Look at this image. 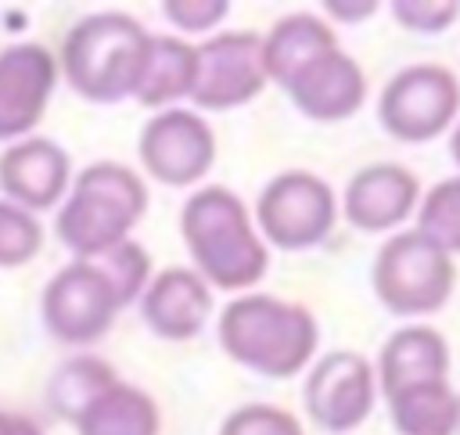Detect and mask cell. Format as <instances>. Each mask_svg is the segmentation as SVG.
<instances>
[{
	"instance_id": "6da1fadb",
	"label": "cell",
	"mask_w": 460,
	"mask_h": 435,
	"mask_svg": "<svg viewBox=\"0 0 460 435\" xmlns=\"http://www.w3.org/2000/svg\"><path fill=\"white\" fill-rule=\"evenodd\" d=\"M180 237L194 259V273L219 291H248L266 277L270 252L244 201L219 187H198L180 212Z\"/></svg>"
},
{
	"instance_id": "7a4b0ae2",
	"label": "cell",
	"mask_w": 460,
	"mask_h": 435,
	"mask_svg": "<svg viewBox=\"0 0 460 435\" xmlns=\"http://www.w3.org/2000/svg\"><path fill=\"white\" fill-rule=\"evenodd\" d=\"M219 345L223 352L273 381L295 377L305 370L320 345L316 316L277 295H241L230 298L219 313Z\"/></svg>"
},
{
	"instance_id": "3957f363",
	"label": "cell",
	"mask_w": 460,
	"mask_h": 435,
	"mask_svg": "<svg viewBox=\"0 0 460 435\" xmlns=\"http://www.w3.org/2000/svg\"><path fill=\"white\" fill-rule=\"evenodd\" d=\"M147 212V183L122 162H90L58 205V241L75 259H97L129 241Z\"/></svg>"
},
{
	"instance_id": "277c9868",
	"label": "cell",
	"mask_w": 460,
	"mask_h": 435,
	"mask_svg": "<svg viewBox=\"0 0 460 435\" xmlns=\"http://www.w3.org/2000/svg\"><path fill=\"white\" fill-rule=\"evenodd\" d=\"M147 40L151 32H144V25L133 14L122 11L86 14L65 32L58 72L83 101L119 104L137 90Z\"/></svg>"
},
{
	"instance_id": "5b68a950",
	"label": "cell",
	"mask_w": 460,
	"mask_h": 435,
	"mask_svg": "<svg viewBox=\"0 0 460 435\" xmlns=\"http://www.w3.org/2000/svg\"><path fill=\"white\" fill-rule=\"evenodd\" d=\"M370 284L388 313L428 316V313H438L453 295L456 266H453V255L431 244L424 234L399 230L377 248Z\"/></svg>"
},
{
	"instance_id": "8992f818",
	"label": "cell",
	"mask_w": 460,
	"mask_h": 435,
	"mask_svg": "<svg viewBox=\"0 0 460 435\" xmlns=\"http://www.w3.org/2000/svg\"><path fill=\"white\" fill-rule=\"evenodd\" d=\"M252 223L259 226L262 244L270 241L284 252H305L331 237L338 223V198L323 176L288 169L262 187Z\"/></svg>"
},
{
	"instance_id": "52a82bcc",
	"label": "cell",
	"mask_w": 460,
	"mask_h": 435,
	"mask_svg": "<svg viewBox=\"0 0 460 435\" xmlns=\"http://www.w3.org/2000/svg\"><path fill=\"white\" fill-rule=\"evenodd\" d=\"M460 115V79L446 65H410L395 72L377 101V119L388 137L424 144L446 133Z\"/></svg>"
},
{
	"instance_id": "ba28073f",
	"label": "cell",
	"mask_w": 460,
	"mask_h": 435,
	"mask_svg": "<svg viewBox=\"0 0 460 435\" xmlns=\"http://www.w3.org/2000/svg\"><path fill=\"white\" fill-rule=\"evenodd\" d=\"M119 313L122 306L108 277L90 259H72L68 266H61L40 295L43 327L65 345H90L104 338Z\"/></svg>"
},
{
	"instance_id": "9c48e42d",
	"label": "cell",
	"mask_w": 460,
	"mask_h": 435,
	"mask_svg": "<svg viewBox=\"0 0 460 435\" xmlns=\"http://www.w3.org/2000/svg\"><path fill=\"white\" fill-rule=\"evenodd\" d=\"M266 86L262 36L252 29L216 32L194 43V90L190 101L201 111H230L255 101Z\"/></svg>"
},
{
	"instance_id": "30bf717a",
	"label": "cell",
	"mask_w": 460,
	"mask_h": 435,
	"mask_svg": "<svg viewBox=\"0 0 460 435\" xmlns=\"http://www.w3.org/2000/svg\"><path fill=\"white\" fill-rule=\"evenodd\" d=\"M374 395H377L374 363L349 349H334L320 356L309 367L302 388L309 421L327 435H345L359 428L374 410Z\"/></svg>"
},
{
	"instance_id": "8fae6325",
	"label": "cell",
	"mask_w": 460,
	"mask_h": 435,
	"mask_svg": "<svg viewBox=\"0 0 460 435\" xmlns=\"http://www.w3.org/2000/svg\"><path fill=\"white\" fill-rule=\"evenodd\" d=\"M137 155L151 180L165 187H190L201 183L216 162V133L198 111L165 108L144 122Z\"/></svg>"
},
{
	"instance_id": "7c38bea8",
	"label": "cell",
	"mask_w": 460,
	"mask_h": 435,
	"mask_svg": "<svg viewBox=\"0 0 460 435\" xmlns=\"http://www.w3.org/2000/svg\"><path fill=\"white\" fill-rule=\"evenodd\" d=\"M58 86V58L43 43H11L0 50V140H25L47 115Z\"/></svg>"
},
{
	"instance_id": "4fadbf2b",
	"label": "cell",
	"mask_w": 460,
	"mask_h": 435,
	"mask_svg": "<svg viewBox=\"0 0 460 435\" xmlns=\"http://www.w3.org/2000/svg\"><path fill=\"white\" fill-rule=\"evenodd\" d=\"M280 90L291 104L313 122H341L352 119L367 101V75L341 47H327L298 65Z\"/></svg>"
},
{
	"instance_id": "5bb4252c",
	"label": "cell",
	"mask_w": 460,
	"mask_h": 435,
	"mask_svg": "<svg viewBox=\"0 0 460 435\" xmlns=\"http://www.w3.org/2000/svg\"><path fill=\"white\" fill-rule=\"evenodd\" d=\"M72 183L68 151L50 137H25L4 147L0 155V191L4 201L25 212H47L61 205Z\"/></svg>"
},
{
	"instance_id": "9a60e30c",
	"label": "cell",
	"mask_w": 460,
	"mask_h": 435,
	"mask_svg": "<svg viewBox=\"0 0 460 435\" xmlns=\"http://www.w3.org/2000/svg\"><path fill=\"white\" fill-rule=\"evenodd\" d=\"M417 201H420V183L410 169H402L399 162H374L349 180L341 212L356 230L385 234L395 230L406 216H413Z\"/></svg>"
},
{
	"instance_id": "2e32d148",
	"label": "cell",
	"mask_w": 460,
	"mask_h": 435,
	"mask_svg": "<svg viewBox=\"0 0 460 435\" xmlns=\"http://www.w3.org/2000/svg\"><path fill=\"white\" fill-rule=\"evenodd\" d=\"M140 302V316L151 334L165 342H190L212 316V288L187 266L151 273Z\"/></svg>"
},
{
	"instance_id": "e0dca14e",
	"label": "cell",
	"mask_w": 460,
	"mask_h": 435,
	"mask_svg": "<svg viewBox=\"0 0 460 435\" xmlns=\"http://www.w3.org/2000/svg\"><path fill=\"white\" fill-rule=\"evenodd\" d=\"M374 377L385 395L420 381H449V345L435 327H424V324L399 327L381 345Z\"/></svg>"
},
{
	"instance_id": "ac0fdd59",
	"label": "cell",
	"mask_w": 460,
	"mask_h": 435,
	"mask_svg": "<svg viewBox=\"0 0 460 435\" xmlns=\"http://www.w3.org/2000/svg\"><path fill=\"white\" fill-rule=\"evenodd\" d=\"M72 424L79 435H158L162 413L144 388L115 381L93 395Z\"/></svg>"
},
{
	"instance_id": "d6986e66",
	"label": "cell",
	"mask_w": 460,
	"mask_h": 435,
	"mask_svg": "<svg viewBox=\"0 0 460 435\" xmlns=\"http://www.w3.org/2000/svg\"><path fill=\"white\" fill-rule=\"evenodd\" d=\"M194 90V43L180 36H151L133 97L147 108H172Z\"/></svg>"
},
{
	"instance_id": "ffe728a7",
	"label": "cell",
	"mask_w": 460,
	"mask_h": 435,
	"mask_svg": "<svg viewBox=\"0 0 460 435\" xmlns=\"http://www.w3.org/2000/svg\"><path fill=\"white\" fill-rule=\"evenodd\" d=\"M327 47H338V36L334 29L309 14V11H295L288 18H280L266 36H262V72H266V83H284L298 65H305L313 54L327 50Z\"/></svg>"
},
{
	"instance_id": "44dd1931",
	"label": "cell",
	"mask_w": 460,
	"mask_h": 435,
	"mask_svg": "<svg viewBox=\"0 0 460 435\" xmlns=\"http://www.w3.org/2000/svg\"><path fill=\"white\" fill-rule=\"evenodd\" d=\"M385 399L399 435H456V392L449 381H420Z\"/></svg>"
},
{
	"instance_id": "7402d4cb",
	"label": "cell",
	"mask_w": 460,
	"mask_h": 435,
	"mask_svg": "<svg viewBox=\"0 0 460 435\" xmlns=\"http://www.w3.org/2000/svg\"><path fill=\"white\" fill-rule=\"evenodd\" d=\"M115 381H119V374H115L104 360H97V356H72V360H65V363L50 374L47 403H50V410H54L58 417L75 421V417L83 413V406H86L93 395H101L108 385H115Z\"/></svg>"
},
{
	"instance_id": "603a6c76",
	"label": "cell",
	"mask_w": 460,
	"mask_h": 435,
	"mask_svg": "<svg viewBox=\"0 0 460 435\" xmlns=\"http://www.w3.org/2000/svg\"><path fill=\"white\" fill-rule=\"evenodd\" d=\"M417 234L438 244L449 255H460V176L438 180L417 209Z\"/></svg>"
},
{
	"instance_id": "cb8c5ba5",
	"label": "cell",
	"mask_w": 460,
	"mask_h": 435,
	"mask_svg": "<svg viewBox=\"0 0 460 435\" xmlns=\"http://www.w3.org/2000/svg\"><path fill=\"white\" fill-rule=\"evenodd\" d=\"M90 262H97V270L108 277V284H111V291H115V298H119L122 309L129 302H137L144 295L147 280H151V255L133 237L122 241V244H115V248H108L104 255H97Z\"/></svg>"
},
{
	"instance_id": "d4e9b609",
	"label": "cell",
	"mask_w": 460,
	"mask_h": 435,
	"mask_svg": "<svg viewBox=\"0 0 460 435\" xmlns=\"http://www.w3.org/2000/svg\"><path fill=\"white\" fill-rule=\"evenodd\" d=\"M40 248H43L40 219L0 198V270H18L32 262Z\"/></svg>"
},
{
	"instance_id": "484cf974",
	"label": "cell",
	"mask_w": 460,
	"mask_h": 435,
	"mask_svg": "<svg viewBox=\"0 0 460 435\" xmlns=\"http://www.w3.org/2000/svg\"><path fill=\"white\" fill-rule=\"evenodd\" d=\"M219 435H305V431L295 421V413L270 403H248L219 424Z\"/></svg>"
},
{
	"instance_id": "4316f807",
	"label": "cell",
	"mask_w": 460,
	"mask_h": 435,
	"mask_svg": "<svg viewBox=\"0 0 460 435\" xmlns=\"http://www.w3.org/2000/svg\"><path fill=\"white\" fill-rule=\"evenodd\" d=\"M392 18L410 32H446L460 18V0H392Z\"/></svg>"
},
{
	"instance_id": "83f0119b",
	"label": "cell",
	"mask_w": 460,
	"mask_h": 435,
	"mask_svg": "<svg viewBox=\"0 0 460 435\" xmlns=\"http://www.w3.org/2000/svg\"><path fill=\"white\" fill-rule=\"evenodd\" d=\"M162 11L180 32H212L226 18L230 4L226 0H165Z\"/></svg>"
},
{
	"instance_id": "f1b7e54d",
	"label": "cell",
	"mask_w": 460,
	"mask_h": 435,
	"mask_svg": "<svg viewBox=\"0 0 460 435\" xmlns=\"http://www.w3.org/2000/svg\"><path fill=\"white\" fill-rule=\"evenodd\" d=\"M323 11H331V14H334V18H341V22H363L367 14H374V11H377V4H374V0H359V4L327 0V4H323Z\"/></svg>"
},
{
	"instance_id": "f546056e",
	"label": "cell",
	"mask_w": 460,
	"mask_h": 435,
	"mask_svg": "<svg viewBox=\"0 0 460 435\" xmlns=\"http://www.w3.org/2000/svg\"><path fill=\"white\" fill-rule=\"evenodd\" d=\"M0 435H43V428L25 413L0 410Z\"/></svg>"
},
{
	"instance_id": "4dcf8cb0",
	"label": "cell",
	"mask_w": 460,
	"mask_h": 435,
	"mask_svg": "<svg viewBox=\"0 0 460 435\" xmlns=\"http://www.w3.org/2000/svg\"><path fill=\"white\" fill-rule=\"evenodd\" d=\"M449 155H453V162L460 165V122H453V137H449Z\"/></svg>"
},
{
	"instance_id": "1f68e13d",
	"label": "cell",
	"mask_w": 460,
	"mask_h": 435,
	"mask_svg": "<svg viewBox=\"0 0 460 435\" xmlns=\"http://www.w3.org/2000/svg\"><path fill=\"white\" fill-rule=\"evenodd\" d=\"M456 435H460V395H456Z\"/></svg>"
}]
</instances>
